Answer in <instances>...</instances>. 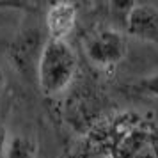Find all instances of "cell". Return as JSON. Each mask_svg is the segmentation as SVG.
Segmentation results:
<instances>
[{"label": "cell", "mask_w": 158, "mask_h": 158, "mask_svg": "<svg viewBox=\"0 0 158 158\" xmlns=\"http://www.w3.org/2000/svg\"><path fill=\"white\" fill-rule=\"evenodd\" d=\"M78 71V59L68 41L46 39L37 59V82L46 96H57L73 84Z\"/></svg>", "instance_id": "6da1fadb"}, {"label": "cell", "mask_w": 158, "mask_h": 158, "mask_svg": "<svg viewBox=\"0 0 158 158\" xmlns=\"http://www.w3.org/2000/svg\"><path fill=\"white\" fill-rule=\"evenodd\" d=\"M84 48L89 62H93L96 68L108 69L124 60L128 53V39L121 30L105 27L87 37Z\"/></svg>", "instance_id": "7a4b0ae2"}, {"label": "cell", "mask_w": 158, "mask_h": 158, "mask_svg": "<svg viewBox=\"0 0 158 158\" xmlns=\"http://www.w3.org/2000/svg\"><path fill=\"white\" fill-rule=\"evenodd\" d=\"M124 29L133 39L158 44V9L151 4H130L124 13Z\"/></svg>", "instance_id": "3957f363"}, {"label": "cell", "mask_w": 158, "mask_h": 158, "mask_svg": "<svg viewBox=\"0 0 158 158\" xmlns=\"http://www.w3.org/2000/svg\"><path fill=\"white\" fill-rule=\"evenodd\" d=\"M77 20H78V11H77L75 4H71V2L52 4L44 15L48 39L68 41V37L71 36V32L77 27Z\"/></svg>", "instance_id": "277c9868"}, {"label": "cell", "mask_w": 158, "mask_h": 158, "mask_svg": "<svg viewBox=\"0 0 158 158\" xmlns=\"http://www.w3.org/2000/svg\"><path fill=\"white\" fill-rule=\"evenodd\" d=\"M39 36L34 30L29 32H20L13 39L11 48H9V59L13 66H16L20 73H27L29 69L37 68V59L41 53L43 44H39Z\"/></svg>", "instance_id": "5b68a950"}, {"label": "cell", "mask_w": 158, "mask_h": 158, "mask_svg": "<svg viewBox=\"0 0 158 158\" xmlns=\"http://www.w3.org/2000/svg\"><path fill=\"white\" fill-rule=\"evenodd\" d=\"M2 158H37V142L36 139L23 133L9 135L7 144L4 148Z\"/></svg>", "instance_id": "8992f818"}, {"label": "cell", "mask_w": 158, "mask_h": 158, "mask_svg": "<svg viewBox=\"0 0 158 158\" xmlns=\"http://www.w3.org/2000/svg\"><path fill=\"white\" fill-rule=\"evenodd\" d=\"M139 89H140L144 94H148V96L158 98V71H155V73H151V75H148V77L140 78Z\"/></svg>", "instance_id": "52a82bcc"}, {"label": "cell", "mask_w": 158, "mask_h": 158, "mask_svg": "<svg viewBox=\"0 0 158 158\" xmlns=\"http://www.w3.org/2000/svg\"><path fill=\"white\" fill-rule=\"evenodd\" d=\"M16 15V6L15 4H0V29L4 25H7L9 20Z\"/></svg>", "instance_id": "ba28073f"}, {"label": "cell", "mask_w": 158, "mask_h": 158, "mask_svg": "<svg viewBox=\"0 0 158 158\" xmlns=\"http://www.w3.org/2000/svg\"><path fill=\"white\" fill-rule=\"evenodd\" d=\"M7 139H9V133H7V130H6V124L2 121V117H0V156L4 153V148L7 144Z\"/></svg>", "instance_id": "9c48e42d"}, {"label": "cell", "mask_w": 158, "mask_h": 158, "mask_svg": "<svg viewBox=\"0 0 158 158\" xmlns=\"http://www.w3.org/2000/svg\"><path fill=\"white\" fill-rule=\"evenodd\" d=\"M4 89H6V75H4L2 69H0V96H2V93H4Z\"/></svg>", "instance_id": "30bf717a"}]
</instances>
